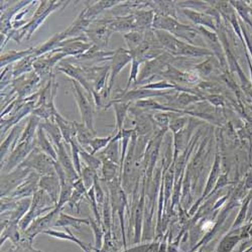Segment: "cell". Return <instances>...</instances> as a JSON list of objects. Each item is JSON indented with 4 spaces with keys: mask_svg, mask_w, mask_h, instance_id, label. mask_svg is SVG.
Wrapping results in <instances>:
<instances>
[{
    "mask_svg": "<svg viewBox=\"0 0 252 252\" xmlns=\"http://www.w3.org/2000/svg\"><path fill=\"white\" fill-rule=\"evenodd\" d=\"M62 211H63V209H59L56 207L53 211L35 219L32 223V225L29 227V229L27 231H25V232H23L24 236L27 239H29L31 242H33L34 238L38 234L45 233L46 231H48L56 226V223H57L60 213Z\"/></svg>",
    "mask_w": 252,
    "mask_h": 252,
    "instance_id": "cell-7",
    "label": "cell"
},
{
    "mask_svg": "<svg viewBox=\"0 0 252 252\" xmlns=\"http://www.w3.org/2000/svg\"><path fill=\"white\" fill-rule=\"evenodd\" d=\"M35 141H36V148L40 152H43L44 154L48 155L53 159L58 160V154H57L56 146L51 141V139L47 135L46 131L43 129V127H41L40 125H39V127L37 128V131H36Z\"/></svg>",
    "mask_w": 252,
    "mask_h": 252,
    "instance_id": "cell-17",
    "label": "cell"
},
{
    "mask_svg": "<svg viewBox=\"0 0 252 252\" xmlns=\"http://www.w3.org/2000/svg\"><path fill=\"white\" fill-rule=\"evenodd\" d=\"M100 181L101 180L99 179V176H97V178L95 180V183H94V190H95V196H96L98 206L102 209L103 204L105 202V198H106V195H105L103 189L100 186Z\"/></svg>",
    "mask_w": 252,
    "mask_h": 252,
    "instance_id": "cell-32",
    "label": "cell"
},
{
    "mask_svg": "<svg viewBox=\"0 0 252 252\" xmlns=\"http://www.w3.org/2000/svg\"><path fill=\"white\" fill-rule=\"evenodd\" d=\"M32 171L24 165H18L8 174H1V192L0 196L6 197L22 184Z\"/></svg>",
    "mask_w": 252,
    "mask_h": 252,
    "instance_id": "cell-8",
    "label": "cell"
},
{
    "mask_svg": "<svg viewBox=\"0 0 252 252\" xmlns=\"http://www.w3.org/2000/svg\"><path fill=\"white\" fill-rule=\"evenodd\" d=\"M122 138V131H118L115 133L114 137L112 138L111 142L108 144V146L105 150H103L100 153V158H106L116 164L120 165V159H121V154H120V145L119 142Z\"/></svg>",
    "mask_w": 252,
    "mask_h": 252,
    "instance_id": "cell-15",
    "label": "cell"
},
{
    "mask_svg": "<svg viewBox=\"0 0 252 252\" xmlns=\"http://www.w3.org/2000/svg\"><path fill=\"white\" fill-rule=\"evenodd\" d=\"M66 143H62L59 146H57V154H58V161L60 162V164L63 166L68 181L73 185L76 181H78L80 179V175L77 173L74 162L72 160V157H70L68 155V152L66 151Z\"/></svg>",
    "mask_w": 252,
    "mask_h": 252,
    "instance_id": "cell-11",
    "label": "cell"
},
{
    "mask_svg": "<svg viewBox=\"0 0 252 252\" xmlns=\"http://www.w3.org/2000/svg\"><path fill=\"white\" fill-rule=\"evenodd\" d=\"M34 48H30L25 51H9L7 53H4L0 57L1 59V63H0V66H1V69H5L6 67L15 64L18 61L23 60L31 55L33 54Z\"/></svg>",
    "mask_w": 252,
    "mask_h": 252,
    "instance_id": "cell-21",
    "label": "cell"
},
{
    "mask_svg": "<svg viewBox=\"0 0 252 252\" xmlns=\"http://www.w3.org/2000/svg\"><path fill=\"white\" fill-rule=\"evenodd\" d=\"M116 131H113V133H111L108 136L105 137H94L90 142H89V148L91 150V154L96 155L99 152H102L103 150H105L108 146V144L111 142L112 138L114 137Z\"/></svg>",
    "mask_w": 252,
    "mask_h": 252,
    "instance_id": "cell-29",
    "label": "cell"
},
{
    "mask_svg": "<svg viewBox=\"0 0 252 252\" xmlns=\"http://www.w3.org/2000/svg\"><path fill=\"white\" fill-rule=\"evenodd\" d=\"M110 23L111 18H97L90 25L85 33L93 46L103 51H106L108 48L109 39L113 33L110 28Z\"/></svg>",
    "mask_w": 252,
    "mask_h": 252,
    "instance_id": "cell-2",
    "label": "cell"
},
{
    "mask_svg": "<svg viewBox=\"0 0 252 252\" xmlns=\"http://www.w3.org/2000/svg\"><path fill=\"white\" fill-rule=\"evenodd\" d=\"M80 158H81V160L84 162V164L91 167V169L95 170L96 172H98L102 167V160L100 159V158L97 157L96 155L89 153L86 150H84L82 146L80 150Z\"/></svg>",
    "mask_w": 252,
    "mask_h": 252,
    "instance_id": "cell-26",
    "label": "cell"
},
{
    "mask_svg": "<svg viewBox=\"0 0 252 252\" xmlns=\"http://www.w3.org/2000/svg\"><path fill=\"white\" fill-rule=\"evenodd\" d=\"M121 2L122 1H120V0H102V1H98L92 5L87 6L82 11V13L90 22L93 23L95 19L98 18V15L101 12L106 9H112L119 5Z\"/></svg>",
    "mask_w": 252,
    "mask_h": 252,
    "instance_id": "cell-14",
    "label": "cell"
},
{
    "mask_svg": "<svg viewBox=\"0 0 252 252\" xmlns=\"http://www.w3.org/2000/svg\"><path fill=\"white\" fill-rule=\"evenodd\" d=\"M100 159L102 160V167H101L102 178L100 179L101 181H104L107 184L117 178L120 179V165L119 164H116L106 158H100Z\"/></svg>",
    "mask_w": 252,
    "mask_h": 252,
    "instance_id": "cell-22",
    "label": "cell"
},
{
    "mask_svg": "<svg viewBox=\"0 0 252 252\" xmlns=\"http://www.w3.org/2000/svg\"><path fill=\"white\" fill-rule=\"evenodd\" d=\"M40 77L33 71L15 78L11 84V88L16 93L18 100L25 101L27 98L39 91L38 87L40 86Z\"/></svg>",
    "mask_w": 252,
    "mask_h": 252,
    "instance_id": "cell-4",
    "label": "cell"
},
{
    "mask_svg": "<svg viewBox=\"0 0 252 252\" xmlns=\"http://www.w3.org/2000/svg\"><path fill=\"white\" fill-rule=\"evenodd\" d=\"M75 128H76V138L80 145L84 150L88 151L91 153V150L89 148V142L96 137V133H94L91 129L88 128V126L85 123H79L74 121Z\"/></svg>",
    "mask_w": 252,
    "mask_h": 252,
    "instance_id": "cell-18",
    "label": "cell"
},
{
    "mask_svg": "<svg viewBox=\"0 0 252 252\" xmlns=\"http://www.w3.org/2000/svg\"><path fill=\"white\" fill-rule=\"evenodd\" d=\"M58 70L62 73H64L69 78H71V80L78 82L83 87V89L87 92L88 97L90 99H93L94 91H93L92 84L88 81L85 73H84V71L81 69V67L71 64V63L67 62L66 60H63L58 65Z\"/></svg>",
    "mask_w": 252,
    "mask_h": 252,
    "instance_id": "cell-9",
    "label": "cell"
},
{
    "mask_svg": "<svg viewBox=\"0 0 252 252\" xmlns=\"http://www.w3.org/2000/svg\"><path fill=\"white\" fill-rule=\"evenodd\" d=\"M73 191H74V187L69 181L62 183L61 184V193H60V197H59V202H58L56 207L59 208V209H64V207L66 205H68Z\"/></svg>",
    "mask_w": 252,
    "mask_h": 252,
    "instance_id": "cell-28",
    "label": "cell"
},
{
    "mask_svg": "<svg viewBox=\"0 0 252 252\" xmlns=\"http://www.w3.org/2000/svg\"><path fill=\"white\" fill-rule=\"evenodd\" d=\"M135 18L132 15L112 17L110 23V28L113 32H130V31L135 29Z\"/></svg>",
    "mask_w": 252,
    "mask_h": 252,
    "instance_id": "cell-19",
    "label": "cell"
},
{
    "mask_svg": "<svg viewBox=\"0 0 252 252\" xmlns=\"http://www.w3.org/2000/svg\"><path fill=\"white\" fill-rule=\"evenodd\" d=\"M131 61H132V56L129 51L125 50L123 48H119L116 51H114V56L112 57V60L110 62V73H109L108 85H107V88L100 94L104 109L109 108V105L112 100L111 92L118 74Z\"/></svg>",
    "mask_w": 252,
    "mask_h": 252,
    "instance_id": "cell-1",
    "label": "cell"
},
{
    "mask_svg": "<svg viewBox=\"0 0 252 252\" xmlns=\"http://www.w3.org/2000/svg\"><path fill=\"white\" fill-rule=\"evenodd\" d=\"M40 177L41 176L32 171L29 177L11 194L8 195V197L16 201L26 198H32V196L39 190Z\"/></svg>",
    "mask_w": 252,
    "mask_h": 252,
    "instance_id": "cell-10",
    "label": "cell"
},
{
    "mask_svg": "<svg viewBox=\"0 0 252 252\" xmlns=\"http://www.w3.org/2000/svg\"><path fill=\"white\" fill-rule=\"evenodd\" d=\"M123 37L126 41V45H127V47L129 49V52L136 50L140 44V40H141L140 33L135 32H126L123 34Z\"/></svg>",
    "mask_w": 252,
    "mask_h": 252,
    "instance_id": "cell-31",
    "label": "cell"
},
{
    "mask_svg": "<svg viewBox=\"0 0 252 252\" xmlns=\"http://www.w3.org/2000/svg\"><path fill=\"white\" fill-rule=\"evenodd\" d=\"M40 126L43 127V129L46 131L47 135L51 139V141L54 143V145L59 146L60 144L64 143V138H63V134L61 132V129L59 126L57 125L56 122L52 120H48L45 122H41Z\"/></svg>",
    "mask_w": 252,
    "mask_h": 252,
    "instance_id": "cell-23",
    "label": "cell"
},
{
    "mask_svg": "<svg viewBox=\"0 0 252 252\" xmlns=\"http://www.w3.org/2000/svg\"><path fill=\"white\" fill-rule=\"evenodd\" d=\"M57 160L53 159L48 155L40 152L37 148H35L31 155L27 158V159L20 164L26 167H29L32 171L35 172L39 176H50L56 175L55 163Z\"/></svg>",
    "mask_w": 252,
    "mask_h": 252,
    "instance_id": "cell-3",
    "label": "cell"
},
{
    "mask_svg": "<svg viewBox=\"0 0 252 252\" xmlns=\"http://www.w3.org/2000/svg\"><path fill=\"white\" fill-rule=\"evenodd\" d=\"M130 103H123V102H115L111 103L110 106H112L114 112H115V118H116V128L115 131H122L124 128V122L127 117V112L129 109Z\"/></svg>",
    "mask_w": 252,
    "mask_h": 252,
    "instance_id": "cell-24",
    "label": "cell"
},
{
    "mask_svg": "<svg viewBox=\"0 0 252 252\" xmlns=\"http://www.w3.org/2000/svg\"><path fill=\"white\" fill-rule=\"evenodd\" d=\"M52 121L56 122L57 125L60 127L61 132L63 134V138H64V142L70 145L71 140L74 137H76V128H75L74 121L67 120L59 113L58 110L55 111Z\"/></svg>",
    "mask_w": 252,
    "mask_h": 252,
    "instance_id": "cell-16",
    "label": "cell"
},
{
    "mask_svg": "<svg viewBox=\"0 0 252 252\" xmlns=\"http://www.w3.org/2000/svg\"><path fill=\"white\" fill-rule=\"evenodd\" d=\"M37 58L33 57L32 55L18 61L15 64L12 65V71H13V77L18 78L25 74H29L33 72V64Z\"/></svg>",
    "mask_w": 252,
    "mask_h": 252,
    "instance_id": "cell-25",
    "label": "cell"
},
{
    "mask_svg": "<svg viewBox=\"0 0 252 252\" xmlns=\"http://www.w3.org/2000/svg\"><path fill=\"white\" fill-rule=\"evenodd\" d=\"M39 189L45 191L57 206L61 193V181L57 174L40 177Z\"/></svg>",
    "mask_w": 252,
    "mask_h": 252,
    "instance_id": "cell-13",
    "label": "cell"
},
{
    "mask_svg": "<svg viewBox=\"0 0 252 252\" xmlns=\"http://www.w3.org/2000/svg\"><path fill=\"white\" fill-rule=\"evenodd\" d=\"M10 252H23V249L20 247H14L13 246V249Z\"/></svg>",
    "mask_w": 252,
    "mask_h": 252,
    "instance_id": "cell-34",
    "label": "cell"
},
{
    "mask_svg": "<svg viewBox=\"0 0 252 252\" xmlns=\"http://www.w3.org/2000/svg\"><path fill=\"white\" fill-rule=\"evenodd\" d=\"M84 197H85V196H84L82 193H80L79 191H77V190H75V189H74V191H73L72 196H71V199H70V201L68 203L69 207L72 208V209L76 208L77 213H80V204H81V202H82Z\"/></svg>",
    "mask_w": 252,
    "mask_h": 252,
    "instance_id": "cell-33",
    "label": "cell"
},
{
    "mask_svg": "<svg viewBox=\"0 0 252 252\" xmlns=\"http://www.w3.org/2000/svg\"><path fill=\"white\" fill-rule=\"evenodd\" d=\"M83 225H90L89 218H76L74 216L65 214L64 212H61L59 219L56 223L55 227H62V228H74L77 230H81Z\"/></svg>",
    "mask_w": 252,
    "mask_h": 252,
    "instance_id": "cell-20",
    "label": "cell"
},
{
    "mask_svg": "<svg viewBox=\"0 0 252 252\" xmlns=\"http://www.w3.org/2000/svg\"><path fill=\"white\" fill-rule=\"evenodd\" d=\"M97 176H98V172H96L95 170L91 169V167L82 163V171H81L80 178L82 179L87 190H90L91 188H93Z\"/></svg>",
    "mask_w": 252,
    "mask_h": 252,
    "instance_id": "cell-30",
    "label": "cell"
},
{
    "mask_svg": "<svg viewBox=\"0 0 252 252\" xmlns=\"http://www.w3.org/2000/svg\"><path fill=\"white\" fill-rule=\"evenodd\" d=\"M89 219H90V226L95 235V246L93 250L94 252H98V251H101L104 244V235H105L104 227L100 225L95 219H92V218H89Z\"/></svg>",
    "mask_w": 252,
    "mask_h": 252,
    "instance_id": "cell-27",
    "label": "cell"
},
{
    "mask_svg": "<svg viewBox=\"0 0 252 252\" xmlns=\"http://www.w3.org/2000/svg\"><path fill=\"white\" fill-rule=\"evenodd\" d=\"M26 127V125L24 123H18L15 125L14 127L11 128L9 134L7 137L1 142V145H0V156H1V163L4 162V160L7 158L9 154L15 149V146L18 143V140L22 136L24 129Z\"/></svg>",
    "mask_w": 252,
    "mask_h": 252,
    "instance_id": "cell-12",
    "label": "cell"
},
{
    "mask_svg": "<svg viewBox=\"0 0 252 252\" xmlns=\"http://www.w3.org/2000/svg\"><path fill=\"white\" fill-rule=\"evenodd\" d=\"M73 86V95L77 102L78 108L82 117V122L85 123L88 128L96 133L94 128V107L90 103V98L83 92V87L74 80H71Z\"/></svg>",
    "mask_w": 252,
    "mask_h": 252,
    "instance_id": "cell-6",
    "label": "cell"
},
{
    "mask_svg": "<svg viewBox=\"0 0 252 252\" xmlns=\"http://www.w3.org/2000/svg\"><path fill=\"white\" fill-rule=\"evenodd\" d=\"M36 148V141L29 140L18 143L15 149L9 154L4 162L1 163V174H8L22 164L31 153Z\"/></svg>",
    "mask_w": 252,
    "mask_h": 252,
    "instance_id": "cell-5",
    "label": "cell"
}]
</instances>
